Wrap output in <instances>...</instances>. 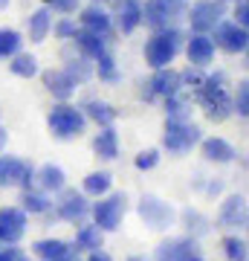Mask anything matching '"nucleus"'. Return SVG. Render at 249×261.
<instances>
[{
    "mask_svg": "<svg viewBox=\"0 0 249 261\" xmlns=\"http://www.w3.org/2000/svg\"><path fill=\"white\" fill-rule=\"evenodd\" d=\"M104 247V232L99 229L96 224H81L78 232H75V241H73V250L75 252H96Z\"/></svg>",
    "mask_w": 249,
    "mask_h": 261,
    "instance_id": "bb28decb",
    "label": "nucleus"
},
{
    "mask_svg": "<svg viewBox=\"0 0 249 261\" xmlns=\"http://www.w3.org/2000/svg\"><path fill=\"white\" fill-rule=\"evenodd\" d=\"M125 261H151V258H148V255H128Z\"/></svg>",
    "mask_w": 249,
    "mask_h": 261,
    "instance_id": "a18cd8bd",
    "label": "nucleus"
},
{
    "mask_svg": "<svg viewBox=\"0 0 249 261\" xmlns=\"http://www.w3.org/2000/svg\"><path fill=\"white\" fill-rule=\"evenodd\" d=\"M185 58H188V67H197V70H206V67L214 64V44L209 35H200V32H191L185 38Z\"/></svg>",
    "mask_w": 249,
    "mask_h": 261,
    "instance_id": "f3484780",
    "label": "nucleus"
},
{
    "mask_svg": "<svg viewBox=\"0 0 249 261\" xmlns=\"http://www.w3.org/2000/svg\"><path fill=\"white\" fill-rule=\"evenodd\" d=\"M73 44H75V49H78L84 58H90V61H96L99 56H104V53H107V35L87 32V29H81V27H78V32H75Z\"/></svg>",
    "mask_w": 249,
    "mask_h": 261,
    "instance_id": "4be33fe9",
    "label": "nucleus"
},
{
    "mask_svg": "<svg viewBox=\"0 0 249 261\" xmlns=\"http://www.w3.org/2000/svg\"><path fill=\"white\" fill-rule=\"evenodd\" d=\"M75 23L81 29H87V32H99V35H110V29H113L110 12L104 9L102 3H87L84 9H78Z\"/></svg>",
    "mask_w": 249,
    "mask_h": 261,
    "instance_id": "6ab92c4d",
    "label": "nucleus"
},
{
    "mask_svg": "<svg viewBox=\"0 0 249 261\" xmlns=\"http://www.w3.org/2000/svg\"><path fill=\"white\" fill-rule=\"evenodd\" d=\"M174 93H183V79H180V70H174V67L154 70V75L145 82V90H142L145 99H168Z\"/></svg>",
    "mask_w": 249,
    "mask_h": 261,
    "instance_id": "4468645a",
    "label": "nucleus"
},
{
    "mask_svg": "<svg viewBox=\"0 0 249 261\" xmlns=\"http://www.w3.org/2000/svg\"><path fill=\"white\" fill-rule=\"evenodd\" d=\"M165 102V116L168 119H174V122H191V99H185L183 93H174V96H168V99H162Z\"/></svg>",
    "mask_w": 249,
    "mask_h": 261,
    "instance_id": "7c9ffc66",
    "label": "nucleus"
},
{
    "mask_svg": "<svg viewBox=\"0 0 249 261\" xmlns=\"http://www.w3.org/2000/svg\"><path fill=\"white\" fill-rule=\"evenodd\" d=\"M6 142H9V134H6V128H0V154L6 151Z\"/></svg>",
    "mask_w": 249,
    "mask_h": 261,
    "instance_id": "c03bdc74",
    "label": "nucleus"
},
{
    "mask_svg": "<svg viewBox=\"0 0 249 261\" xmlns=\"http://www.w3.org/2000/svg\"><path fill=\"white\" fill-rule=\"evenodd\" d=\"M128 215V195L125 192H107L104 197H96V203L90 206L93 224L102 232H116Z\"/></svg>",
    "mask_w": 249,
    "mask_h": 261,
    "instance_id": "20e7f679",
    "label": "nucleus"
},
{
    "mask_svg": "<svg viewBox=\"0 0 249 261\" xmlns=\"http://www.w3.org/2000/svg\"><path fill=\"white\" fill-rule=\"evenodd\" d=\"M26 29H29V41L32 44H44L49 38V32H52V9H46V6L35 9L26 20Z\"/></svg>",
    "mask_w": 249,
    "mask_h": 261,
    "instance_id": "393cba45",
    "label": "nucleus"
},
{
    "mask_svg": "<svg viewBox=\"0 0 249 261\" xmlns=\"http://www.w3.org/2000/svg\"><path fill=\"white\" fill-rule=\"evenodd\" d=\"M32 255L41 261H56V258H67V255H75V250L61 238H41V241L32 244Z\"/></svg>",
    "mask_w": 249,
    "mask_h": 261,
    "instance_id": "b1692460",
    "label": "nucleus"
},
{
    "mask_svg": "<svg viewBox=\"0 0 249 261\" xmlns=\"http://www.w3.org/2000/svg\"><path fill=\"white\" fill-rule=\"evenodd\" d=\"M212 44L214 49H223L229 56H243L249 47V32L246 27H238L235 20H220L217 27L212 29Z\"/></svg>",
    "mask_w": 249,
    "mask_h": 261,
    "instance_id": "9b49d317",
    "label": "nucleus"
},
{
    "mask_svg": "<svg viewBox=\"0 0 249 261\" xmlns=\"http://www.w3.org/2000/svg\"><path fill=\"white\" fill-rule=\"evenodd\" d=\"M90 122L84 119V113L78 105L73 102H58L52 105V111L46 113V128L49 134L61 142H70V140H78L84 130H87Z\"/></svg>",
    "mask_w": 249,
    "mask_h": 261,
    "instance_id": "7ed1b4c3",
    "label": "nucleus"
},
{
    "mask_svg": "<svg viewBox=\"0 0 249 261\" xmlns=\"http://www.w3.org/2000/svg\"><path fill=\"white\" fill-rule=\"evenodd\" d=\"M232 20H235L238 27H246V20H249V3H246V0H235V9H232Z\"/></svg>",
    "mask_w": 249,
    "mask_h": 261,
    "instance_id": "79ce46f5",
    "label": "nucleus"
},
{
    "mask_svg": "<svg viewBox=\"0 0 249 261\" xmlns=\"http://www.w3.org/2000/svg\"><path fill=\"white\" fill-rule=\"evenodd\" d=\"M75 32H78V23H75L73 15H61L58 20H52V35L61 38V41H73Z\"/></svg>",
    "mask_w": 249,
    "mask_h": 261,
    "instance_id": "e433bc0d",
    "label": "nucleus"
},
{
    "mask_svg": "<svg viewBox=\"0 0 249 261\" xmlns=\"http://www.w3.org/2000/svg\"><path fill=\"white\" fill-rule=\"evenodd\" d=\"M188 0H145L142 3V23L151 32L157 29H171L185 18Z\"/></svg>",
    "mask_w": 249,
    "mask_h": 261,
    "instance_id": "39448f33",
    "label": "nucleus"
},
{
    "mask_svg": "<svg viewBox=\"0 0 249 261\" xmlns=\"http://www.w3.org/2000/svg\"><path fill=\"white\" fill-rule=\"evenodd\" d=\"M139 218L148 229L154 232H165L177 224V209L168 200H162L159 195H142L139 197V206H136Z\"/></svg>",
    "mask_w": 249,
    "mask_h": 261,
    "instance_id": "423d86ee",
    "label": "nucleus"
},
{
    "mask_svg": "<svg viewBox=\"0 0 249 261\" xmlns=\"http://www.w3.org/2000/svg\"><path fill=\"white\" fill-rule=\"evenodd\" d=\"M223 255L229 261H246V241L238 232H232L223 238Z\"/></svg>",
    "mask_w": 249,
    "mask_h": 261,
    "instance_id": "c9c22d12",
    "label": "nucleus"
},
{
    "mask_svg": "<svg viewBox=\"0 0 249 261\" xmlns=\"http://www.w3.org/2000/svg\"><path fill=\"white\" fill-rule=\"evenodd\" d=\"M223 3H226V0H223Z\"/></svg>",
    "mask_w": 249,
    "mask_h": 261,
    "instance_id": "603ef678",
    "label": "nucleus"
},
{
    "mask_svg": "<svg viewBox=\"0 0 249 261\" xmlns=\"http://www.w3.org/2000/svg\"><path fill=\"white\" fill-rule=\"evenodd\" d=\"M12 0H0V9H6V6H9Z\"/></svg>",
    "mask_w": 249,
    "mask_h": 261,
    "instance_id": "de8ad7c7",
    "label": "nucleus"
},
{
    "mask_svg": "<svg viewBox=\"0 0 249 261\" xmlns=\"http://www.w3.org/2000/svg\"><path fill=\"white\" fill-rule=\"evenodd\" d=\"M56 206V215L64 221V224H81L84 218H90V200L84 192H75V189L64 186L52 200Z\"/></svg>",
    "mask_w": 249,
    "mask_h": 261,
    "instance_id": "9d476101",
    "label": "nucleus"
},
{
    "mask_svg": "<svg viewBox=\"0 0 249 261\" xmlns=\"http://www.w3.org/2000/svg\"><path fill=\"white\" fill-rule=\"evenodd\" d=\"M93 151H96V157H102V160H116L119 157V130L113 125L99 128V134L93 137Z\"/></svg>",
    "mask_w": 249,
    "mask_h": 261,
    "instance_id": "a878e982",
    "label": "nucleus"
},
{
    "mask_svg": "<svg viewBox=\"0 0 249 261\" xmlns=\"http://www.w3.org/2000/svg\"><path fill=\"white\" fill-rule=\"evenodd\" d=\"M232 113H238L240 119L249 116V87H246V82H238V90L232 96Z\"/></svg>",
    "mask_w": 249,
    "mask_h": 261,
    "instance_id": "58836bf2",
    "label": "nucleus"
},
{
    "mask_svg": "<svg viewBox=\"0 0 249 261\" xmlns=\"http://www.w3.org/2000/svg\"><path fill=\"white\" fill-rule=\"evenodd\" d=\"M81 113H84V119L93 122V125H99V128L113 125L116 116H119V111H116L110 102H104V99H90V102H84L81 105Z\"/></svg>",
    "mask_w": 249,
    "mask_h": 261,
    "instance_id": "5701e85b",
    "label": "nucleus"
},
{
    "mask_svg": "<svg viewBox=\"0 0 249 261\" xmlns=\"http://www.w3.org/2000/svg\"><path fill=\"white\" fill-rule=\"evenodd\" d=\"M191 261H206V258H203V255H194V258H191Z\"/></svg>",
    "mask_w": 249,
    "mask_h": 261,
    "instance_id": "09e8293b",
    "label": "nucleus"
},
{
    "mask_svg": "<svg viewBox=\"0 0 249 261\" xmlns=\"http://www.w3.org/2000/svg\"><path fill=\"white\" fill-rule=\"evenodd\" d=\"M203 140V130L197 128L194 122H174L168 119L165 122V134H162V148L174 157H183L188 151Z\"/></svg>",
    "mask_w": 249,
    "mask_h": 261,
    "instance_id": "6e6552de",
    "label": "nucleus"
},
{
    "mask_svg": "<svg viewBox=\"0 0 249 261\" xmlns=\"http://www.w3.org/2000/svg\"><path fill=\"white\" fill-rule=\"evenodd\" d=\"M180 79H183V90L197 93V90L203 87V82H206V73H203V70H197V67H188V70L180 73Z\"/></svg>",
    "mask_w": 249,
    "mask_h": 261,
    "instance_id": "ea45409f",
    "label": "nucleus"
},
{
    "mask_svg": "<svg viewBox=\"0 0 249 261\" xmlns=\"http://www.w3.org/2000/svg\"><path fill=\"white\" fill-rule=\"evenodd\" d=\"M159 160H162V151L159 148H145L133 157V166H136L139 171H154V168L159 166Z\"/></svg>",
    "mask_w": 249,
    "mask_h": 261,
    "instance_id": "4c0bfd02",
    "label": "nucleus"
},
{
    "mask_svg": "<svg viewBox=\"0 0 249 261\" xmlns=\"http://www.w3.org/2000/svg\"><path fill=\"white\" fill-rule=\"evenodd\" d=\"M87 3H107V0H87Z\"/></svg>",
    "mask_w": 249,
    "mask_h": 261,
    "instance_id": "8fccbe9b",
    "label": "nucleus"
},
{
    "mask_svg": "<svg viewBox=\"0 0 249 261\" xmlns=\"http://www.w3.org/2000/svg\"><path fill=\"white\" fill-rule=\"evenodd\" d=\"M56 261H78L75 255H67V258H56Z\"/></svg>",
    "mask_w": 249,
    "mask_h": 261,
    "instance_id": "49530a36",
    "label": "nucleus"
},
{
    "mask_svg": "<svg viewBox=\"0 0 249 261\" xmlns=\"http://www.w3.org/2000/svg\"><path fill=\"white\" fill-rule=\"evenodd\" d=\"M35 183V166L15 154H0V186L3 189H29Z\"/></svg>",
    "mask_w": 249,
    "mask_h": 261,
    "instance_id": "1a4fd4ad",
    "label": "nucleus"
},
{
    "mask_svg": "<svg viewBox=\"0 0 249 261\" xmlns=\"http://www.w3.org/2000/svg\"><path fill=\"white\" fill-rule=\"evenodd\" d=\"M41 79H44V87L52 93V99H58V102H70L78 90V84L73 82V75L64 67H49L41 73Z\"/></svg>",
    "mask_w": 249,
    "mask_h": 261,
    "instance_id": "a211bd4d",
    "label": "nucleus"
},
{
    "mask_svg": "<svg viewBox=\"0 0 249 261\" xmlns=\"http://www.w3.org/2000/svg\"><path fill=\"white\" fill-rule=\"evenodd\" d=\"M246 197L243 195H229L226 200L220 203L217 209V224L214 226H223V229H243L246 226Z\"/></svg>",
    "mask_w": 249,
    "mask_h": 261,
    "instance_id": "dca6fc26",
    "label": "nucleus"
},
{
    "mask_svg": "<svg viewBox=\"0 0 249 261\" xmlns=\"http://www.w3.org/2000/svg\"><path fill=\"white\" fill-rule=\"evenodd\" d=\"M20 209L26 215H46L52 209V195L41 192L38 186H29V189H23V195H20Z\"/></svg>",
    "mask_w": 249,
    "mask_h": 261,
    "instance_id": "cd10ccee",
    "label": "nucleus"
},
{
    "mask_svg": "<svg viewBox=\"0 0 249 261\" xmlns=\"http://www.w3.org/2000/svg\"><path fill=\"white\" fill-rule=\"evenodd\" d=\"M194 99L200 102V108L212 122H226L232 116V96L226 90V73L206 75L203 87L194 93Z\"/></svg>",
    "mask_w": 249,
    "mask_h": 261,
    "instance_id": "f03ea898",
    "label": "nucleus"
},
{
    "mask_svg": "<svg viewBox=\"0 0 249 261\" xmlns=\"http://www.w3.org/2000/svg\"><path fill=\"white\" fill-rule=\"evenodd\" d=\"M180 218H183V226H185V235H191V238H203V235H209L212 232V218H206L200 209H183L180 212Z\"/></svg>",
    "mask_w": 249,
    "mask_h": 261,
    "instance_id": "c85d7f7f",
    "label": "nucleus"
},
{
    "mask_svg": "<svg viewBox=\"0 0 249 261\" xmlns=\"http://www.w3.org/2000/svg\"><path fill=\"white\" fill-rule=\"evenodd\" d=\"M64 70L73 75V82L78 84V87H81L84 82H90V79H93V61H90V58H84L81 53L70 58V61L64 64Z\"/></svg>",
    "mask_w": 249,
    "mask_h": 261,
    "instance_id": "473e14b6",
    "label": "nucleus"
},
{
    "mask_svg": "<svg viewBox=\"0 0 249 261\" xmlns=\"http://www.w3.org/2000/svg\"><path fill=\"white\" fill-rule=\"evenodd\" d=\"M20 47H23V35H20L18 29L0 27V58H12V56H18Z\"/></svg>",
    "mask_w": 249,
    "mask_h": 261,
    "instance_id": "f704fd0d",
    "label": "nucleus"
},
{
    "mask_svg": "<svg viewBox=\"0 0 249 261\" xmlns=\"http://www.w3.org/2000/svg\"><path fill=\"white\" fill-rule=\"evenodd\" d=\"M194 255H203L200 252V241L191 238V235H174V238L159 241L151 261H191Z\"/></svg>",
    "mask_w": 249,
    "mask_h": 261,
    "instance_id": "f8f14e48",
    "label": "nucleus"
},
{
    "mask_svg": "<svg viewBox=\"0 0 249 261\" xmlns=\"http://www.w3.org/2000/svg\"><path fill=\"white\" fill-rule=\"evenodd\" d=\"M81 192L87 197H104L107 192H113V174L110 171H90L81 183Z\"/></svg>",
    "mask_w": 249,
    "mask_h": 261,
    "instance_id": "c756f323",
    "label": "nucleus"
},
{
    "mask_svg": "<svg viewBox=\"0 0 249 261\" xmlns=\"http://www.w3.org/2000/svg\"><path fill=\"white\" fill-rule=\"evenodd\" d=\"M183 29H157V32H151V38L145 41V47H142V58H145V64L151 70H162V67H171L174 64V58L180 56V49H183Z\"/></svg>",
    "mask_w": 249,
    "mask_h": 261,
    "instance_id": "f257e3e1",
    "label": "nucleus"
},
{
    "mask_svg": "<svg viewBox=\"0 0 249 261\" xmlns=\"http://www.w3.org/2000/svg\"><path fill=\"white\" fill-rule=\"evenodd\" d=\"M197 145H200V154L209 163H214V166H226V163L238 160V148L229 140H223V137H203Z\"/></svg>",
    "mask_w": 249,
    "mask_h": 261,
    "instance_id": "aec40b11",
    "label": "nucleus"
},
{
    "mask_svg": "<svg viewBox=\"0 0 249 261\" xmlns=\"http://www.w3.org/2000/svg\"><path fill=\"white\" fill-rule=\"evenodd\" d=\"M0 250H3V244H0Z\"/></svg>",
    "mask_w": 249,
    "mask_h": 261,
    "instance_id": "3c124183",
    "label": "nucleus"
},
{
    "mask_svg": "<svg viewBox=\"0 0 249 261\" xmlns=\"http://www.w3.org/2000/svg\"><path fill=\"white\" fill-rule=\"evenodd\" d=\"M110 20L122 35L136 32L142 27V0H113Z\"/></svg>",
    "mask_w": 249,
    "mask_h": 261,
    "instance_id": "2eb2a0df",
    "label": "nucleus"
},
{
    "mask_svg": "<svg viewBox=\"0 0 249 261\" xmlns=\"http://www.w3.org/2000/svg\"><path fill=\"white\" fill-rule=\"evenodd\" d=\"M93 75H99V82H119V67H116V58L110 56V53H104V56H99L96 61H93Z\"/></svg>",
    "mask_w": 249,
    "mask_h": 261,
    "instance_id": "72a5a7b5",
    "label": "nucleus"
},
{
    "mask_svg": "<svg viewBox=\"0 0 249 261\" xmlns=\"http://www.w3.org/2000/svg\"><path fill=\"white\" fill-rule=\"evenodd\" d=\"M9 73L18 75V79H35L41 73V64H38V58L32 53H18L9 61Z\"/></svg>",
    "mask_w": 249,
    "mask_h": 261,
    "instance_id": "2f4dec72",
    "label": "nucleus"
},
{
    "mask_svg": "<svg viewBox=\"0 0 249 261\" xmlns=\"http://www.w3.org/2000/svg\"><path fill=\"white\" fill-rule=\"evenodd\" d=\"M0 261H29V255L20 247H3L0 250Z\"/></svg>",
    "mask_w": 249,
    "mask_h": 261,
    "instance_id": "37998d69",
    "label": "nucleus"
},
{
    "mask_svg": "<svg viewBox=\"0 0 249 261\" xmlns=\"http://www.w3.org/2000/svg\"><path fill=\"white\" fill-rule=\"evenodd\" d=\"M185 20L191 32H200V35H212V29L226 20V3L223 0H194L185 9Z\"/></svg>",
    "mask_w": 249,
    "mask_h": 261,
    "instance_id": "0eeeda50",
    "label": "nucleus"
},
{
    "mask_svg": "<svg viewBox=\"0 0 249 261\" xmlns=\"http://www.w3.org/2000/svg\"><path fill=\"white\" fill-rule=\"evenodd\" d=\"M32 186H38L41 192H46V195H58V192L67 186L64 168L56 166V163H44V166H38L35 168V183H32Z\"/></svg>",
    "mask_w": 249,
    "mask_h": 261,
    "instance_id": "412c9836",
    "label": "nucleus"
},
{
    "mask_svg": "<svg viewBox=\"0 0 249 261\" xmlns=\"http://www.w3.org/2000/svg\"><path fill=\"white\" fill-rule=\"evenodd\" d=\"M44 3H46V9H52V12L73 15V12L78 9V3H81V0H44Z\"/></svg>",
    "mask_w": 249,
    "mask_h": 261,
    "instance_id": "a19ab883",
    "label": "nucleus"
},
{
    "mask_svg": "<svg viewBox=\"0 0 249 261\" xmlns=\"http://www.w3.org/2000/svg\"><path fill=\"white\" fill-rule=\"evenodd\" d=\"M29 215L20 206H3L0 209V244L6 247H18L26 235Z\"/></svg>",
    "mask_w": 249,
    "mask_h": 261,
    "instance_id": "ddd939ff",
    "label": "nucleus"
}]
</instances>
